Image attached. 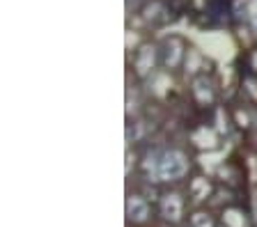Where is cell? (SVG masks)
Masks as SVG:
<instances>
[{
    "mask_svg": "<svg viewBox=\"0 0 257 227\" xmlns=\"http://www.w3.org/2000/svg\"><path fill=\"white\" fill-rule=\"evenodd\" d=\"M225 218H227V222H230L232 227H243V218H239V213H236V211H227V213H225Z\"/></svg>",
    "mask_w": 257,
    "mask_h": 227,
    "instance_id": "obj_7",
    "label": "cell"
},
{
    "mask_svg": "<svg viewBox=\"0 0 257 227\" xmlns=\"http://www.w3.org/2000/svg\"><path fill=\"white\" fill-rule=\"evenodd\" d=\"M193 227H214V222L207 213H195L193 216Z\"/></svg>",
    "mask_w": 257,
    "mask_h": 227,
    "instance_id": "obj_6",
    "label": "cell"
},
{
    "mask_svg": "<svg viewBox=\"0 0 257 227\" xmlns=\"http://www.w3.org/2000/svg\"><path fill=\"white\" fill-rule=\"evenodd\" d=\"M152 65H154V49H152V46H145V49L140 51V58H138V71L145 76L152 69Z\"/></svg>",
    "mask_w": 257,
    "mask_h": 227,
    "instance_id": "obj_4",
    "label": "cell"
},
{
    "mask_svg": "<svg viewBox=\"0 0 257 227\" xmlns=\"http://www.w3.org/2000/svg\"><path fill=\"white\" fill-rule=\"evenodd\" d=\"M147 213H150V209H147V202H145L143 197H138V195L128 197V202H126V216H128V220L143 222L145 218H147Z\"/></svg>",
    "mask_w": 257,
    "mask_h": 227,
    "instance_id": "obj_3",
    "label": "cell"
},
{
    "mask_svg": "<svg viewBox=\"0 0 257 227\" xmlns=\"http://www.w3.org/2000/svg\"><path fill=\"white\" fill-rule=\"evenodd\" d=\"M186 172V161L179 151H168L159 161V181H170V179H179Z\"/></svg>",
    "mask_w": 257,
    "mask_h": 227,
    "instance_id": "obj_1",
    "label": "cell"
},
{
    "mask_svg": "<svg viewBox=\"0 0 257 227\" xmlns=\"http://www.w3.org/2000/svg\"><path fill=\"white\" fill-rule=\"evenodd\" d=\"M223 227H225V225H223Z\"/></svg>",
    "mask_w": 257,
    "mask_h": 227,
    "instance_id": "obj_10",
    "label": "cell"
},
{
    "mask_svg": "<svg viewBox=\"0 0 257 227\" xmlns=\"http://www.w3.org/2000/svg\"><path fill=\"white\" fill-rule=\"evenodd\" d=\"M193 190H195V195H198V200H202V195L209 193V186L204 184V181H195V184H193Z\"/></svg>",
    "mask_w": 257,
    "mask_h": 227,
    "instance_id": "obj_8",
    "label": "cell"
},
{
    "mask_svg": "<svg viewBox=\"0 0 257 227\" xmlns=\"http://www.w3.org/2000/svg\"><path fill=\"white\" fill-rule=\"evenodd\" d=\"M161 213L168 220H179L182 218V200H179V195H175V193L166 195L161 200Z\"/></svg>",
    "mask_w": 257,
    "mask_h": 227,
    "instance_id": "obj_2",
    "label": "cell"
},
{
    "mask_svg": "<svg viewBox=\"0 0 257 227\" xmlns=\"http://www.w3.org/2000/svg\"><path fill=\"white\" fill-rule=\"evenodd\" d=\"M250 21H252V26L257 28V5L252 7V12H250Z\"/></svg>",
    "mask_w": 257,
    "mask_h": 227,
    "instance_id": "obj_9",
    "label": "cell"
},
{
    "mask_svg": "<svg viewBox=\"0 0 257 227\" xmlns=\"http://www.w3.org/2000/svg\"><path fill=\"white\" fill-rule=\"evenodd\" d=\"M179 55H182V51H179V44L172 42V51H170V46H168V58H166V62H168L170 67H175L177 62H179Z\"/></svg>",
    "mask_w": 257,
    "mask_h": 227,
    "instance_id": "obj_5",
    "label": "cell"
}]
</instances>
